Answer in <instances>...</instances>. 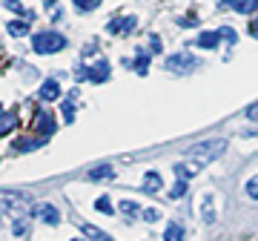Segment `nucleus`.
Listing matches in <instances>:
<instances>
[{
	"mask_svg": "<svg viewBox=\"0 0 258 241\" xmlns=\"http://www.w3.org/2000/svg\"><path fill=\"white\" fill-rule=\"evenodd\" d=\"M227 152V141L224 138H210V141H201V144H192V147L186 149V158L204 167V164H210V161H218V158Z\"/></svg>",
	"mask_w": 258,
	"mask_h": 241,
	"instance_id": "obj_1",
	"label": "nucleus"
},
{
	"mask_svg": "<svg viewBox=\"0 0 258 241\" xmlns=\"http://www.w3.org/2000/svg\"><path fill=\"white\" fill-rule=\"evenodd\" d=\"M0 210L9 213L12 218H29V213H35L26 193H6V190L0 193Z\"/></svg>",
	"mask_w": 258,
	"mask_h": 241,
	"instance_id": "obj_2",
	"label": "nucleus"
},
{
	"mask_svg": "<svg viewBox=\"0 0 258 241\" xmlns=\"http://www.w3.org/2000/svg\"><path fill=\"white\" fill-rule=\"evenodd\" d=\"M66 40L63 35H57V32H37L32 35V49H35L37 55H52V52H60L66 49Z\"/></svg>",
	"mask_w": 258,
	"mask_h": 241,
	"instance_id": "obj_3",
	"label": "nucleus"
},
{
	"mask_svg": "<svg viewBox=\"0 0 258 241\" xmlns=\"http://www.w3.org/2000/svg\"><path fill=\"white\" fill-rule=\"evenodd\" d=\"M166 69L175 75H189L198 69V57L189 55V52H175V55H169V61H166Z\"/></svg>",
	"mask_w": 258,
	"mask_h": 241,
	"instance_id": "obj_4",
	"label": "nucleus"
},
{
	"mask_svg": "<svg viewBox=\"0 0 258 241\" xmlns=\"http://www.w3.org/2000/svg\"><path fill=\"white\" fill-rule=\"evenodd\" d=\"M135 26H138V18L135 15H120V18H112L106 23V32L109 35H129Z\"/></svg>",
	"mask_w": 258,
	"mask_h": 241,
	"instance_id": "obj_5",
	"label": "nucleus"
},
{
	"mask_svg": "<svg viewBox=\"0 0 258 241\" xmlns=\"http://www.w3.org/2000/svg\"><path fill=\"white\" fill-rule=\"evenodd\" d=\"M112 75V66L109 61H95V66H89V75H86V81L89 84H106Z\"/></svg>",
	"mask_w": 258,
	"mask_h": 241,
	"instance_id": "obj_6",
	"label": "nucleus"
},
{
	"mask_svg": "<svg viewBox=\"0 0 258 241\" xmlns=\"http://www.w3.org/2000/svg\"><path fill=\"white\" fill-rule=\"evenodd\" d=\"M32 215H37V218L43 224H49V227H57V224H60V210L52 207V204H35V213Z\"/></svg>",
	"mask_w": 258,
	"mask_h": 241,
	"instance_id": "obj_7",
	"label": "nucleus"
},
{
	"mask_svg": "<svg viewBox=\"0 0 258 241\" xmlns=\"http://www.w3.org/2000/svg\"><path fill=\"white\" fill-rule=\"evenodd\" d=\"M218 6H230L238 15H252L258 12V0H218Z\"/></svg>",
	"mask_w": 258,
	"mask_h": 241,
	"instance_id": "obj_8",
	"label": "nucleus"
},
{
	"mask_svg": "<svg viewBox=\"0 0 258 241\" xmlns=\"http://www.w3.org/2000/svg\"><path fill=\"white\" fill-rule=\"evenodd\" d=\"M218 43H221L218 32H201L198 37H192V46H201V49H215Z\"/></svg>",
	"mask_w": 258,
	"mask_h": 241,
	"instance_id": "obj_9",
	"label": "nucleus"
},
{
	"mask_svg": "<svg viewBox=\"0 0 258 241\" xmlns=\"http://www.w3.org/2000/svg\"><path fill=\"white\" fill-rule=\"evenodd\" d=\"M78 95H81V89H72V92L66 95V101H60V112H63L66 124H72L75 120V101H78Z\"/></svg>",
	"mask_w": 258,
	"mask_h": 241,
	"instance_id": "obj_10",
	"label": "nucleus"
},
{
	"mask_svg": "<svg viewBox=\"0 0 258 241\" xmlns=\"http://www.w3.org/2000/svg\"><path fill=\"white\" fill-rule=\"evenodd\" d=\"M37 98L40 101H55V98H60V84L57 81H43V86L37 89Z\"/></svg>",
	"mask_w": 258,
	"mask_h": 241,
	"instance_id": "obj_11",
	"label": "nucleus"
},
{
	"mask_svg": "<svg viewBox=\"0 0 258 241\" xmlns=\"http://www.w3.org/2000/svg\"><path fill=\"white\" fill-rule=\"evenodd\" d=\"M35 130H40L43 135H52V132H55V120H52V115H49L46 109L37 112V118H35Z\"/></svg>",
	"mask_w": 258,
	"mask_h": 241,
	"instance_id": "obj_12",
	"label": "nucleus"
},
{
	"mask_svg": "<svg viewBox=\"0 0 258 241\" xmlns=\"http://www.w3.org/2000/svg\"><path fill=\"white\" fill-rule=\"evenodd\" d=\"M201 218L204 224H215L218 218H215V201H212V195H204V201H201Z\"/></svg>",
	"mask_w": 258,
	"mask_h": 241,
	"instance_id": "obj_13",
	"label": "nucleus"
},
{
	"mask_svg": "<svg viewBox=\"0 0 258 241\" xmlns=\"http://www.w3.org/2000/svg\"><path fill=\"white\" fill-rule=\"evenodd\" d=\"M123 66H132V69H135V72L138 75H147V69H149V55L147 52H144V49H141L138 55H135V61H123Z\"/></svg>",
	"mask_w": 258,
	"mask_h": 241,
	"instance_id": "obj_14",
	"label": "nucleus"
},
{
	"mask_svg": "<svg viewBox=\"0 0 258 241\" xmlns=\"http://www.w3.org/2000/svg\"><path fill=\"white\" fill-rule=\"evenodd\" d=\"M15 127H18V115H15V112H3L0 109V138H3L6 132H12Z\"/></svg>",
	"mask_w": 258,
	"mask_h": 241,
	"instance_id": "obj_15",
	"label": "nucleus"
},
{
	"mask_svg": "<svg viewBox=\"0 0 258 241\" xmlns=\"http://www.w3.org/2000/svg\"><path fill=\"white\" fill-rule=\"evenodd\" d=\"M161 187H164V181H161V175H158L155 169L152 172H147V178H144V193H161Z\"/></svg>",
	"mask_w": 258,
	"mask_h": 241,
	"instance_id": "obj_16",
	"label": "nucleus"
},
{
	"mask_svg": "<svg viewBox=\"0 0 258 241\" xmlns=\"http://www.w3.org/2000/svg\"><path fill=\"white\" fill-rule=\"evenodd\" d=\"M81 230H83V235H86V238H92V241H115L112 235H106L103 230H98V227H92V224H83L81 221Z\"/></svg>",
	"mask_w": 258,
	"mask_h": 241,
	"instance_id": "obj_17",
	"label": "nucleus"
},
{
	"mask_svg": "<svg viewBox=\"0 0 258 241\" xmlns=\"http://www.w3.org/2000/svg\"><path fill=\"white\" fill-rule=\"evenodd\" d=\"M181 238H184V224L172 221L169 227H166V232H164V241H181Z\"/></svg>",
	"mask_w": 258,
	"mask_h": 241,
	"instance_id": "obj_18",
	"label": "nucleus"
},
{
	"mask_svg": "<svg viewBox=\"0 0 258 241\" xmlns=\"http://www.w3.org/2000/svg\"><path fill=\"white\" fill-rule=\"evenodd\" d=\"M6 32H9L12 37H20L29 32V20H9V26H6Z\"/></svg>",
	"mask_w": 258,
	"mask_h": 241,
	"instance_id": "obj_19",
	"label": "nucleus"
},
{
	"mask_svg": "<svg viewBox=\"0 0 258 241\" xmlns=\"http://www.w3.org/2000/svg\"><path fill=\"white\" fill-rule=\"evenodd\" d=\"M198 169H201L198 164H175V175H178V178H186V181H189V178H192Z\"/></svg>",
	"mask_w": 258,
	"mask_h": 241,
	"instance_id": "obj_20",
	"label": "nucleus"
},
{
	"mask_svg": "<svg viewBox=\"0 0 258 241\" xmlns=\"http://www.w3.org/2000/svg\"><path fill=\"white\" fill-rule=\"evenodd\" d=\"M112 178V167H95L89 172V181H109Z\"/></svg>",
	"mask_w": 258,
	"mask_h": 241,
	"instance_id": "obj_21",
	"label": "nucleus"
},
{
	"mask_svg": "<svg viewBox=\"0 0 258 241\" xmlns=\"http://www.w3.org/2000/svg\"><path fill=\"white\" fill-rule=\"evenodd\" d=\"M46 9H49V18L55 20V23H57L60 18H63V6H60L57 0H46Z\"/></svg>",
	"mask_w": 258,
	"mask_h": 241,
	"instance_id": "obj_22",
	"label": "nucleus"
},
{
	"mask_svg": "<svg viewBox=\"0 0 258 241\" xmlns=\"http://www.w3.org/2000/svg\"><path fill=\"white\" fill-rule=\"evenodd\" d=\"M184 193H186V178H178L175 187L169 190V198H172V201H175V198H184Z\"/></svg>",
	"mask_w": 258,
	"mask_h": 241,
	"instance_id": "obj_23",
	"label": "nucleus"
},
{
	"mask_svg": "<svg viewBox=\"0 0 258 241\" xmlns=\"http://www.w3.org/2000/svg\"><path fill=\"white\" fill-rule=\"evenodd\" d=\"M120 213L126 215V218H132V215H138V204L129 201V198H123V201H120Z\"/></svg>",
	"mask_w": 258,
	"mask_h": 241,
	"instance_id": "obj_24",
	"label": "nucleus"
},
{
	"mask_svg": "<svg viewBox=\"0 0 258 241\" xmlns=\"http://www.w3.org/2000/svg\"><path fill=\"white\" fill-rule=\"evenodd\" d=\"M75 6L81 12H95L98 6H101V0H75Z\"/></svg>",
	"mask_w": 258,
	"mask_h": 241,
	"instance_id": "obj_25",
	"label": "nucleus"
},
{
	"mask_svg": "<svg viewBox=\"0 0 258 241\" xmlns=\"http://www.w3.org/2000/svg\"><path fill=\"white\" fill-rule=\"evenodd\" d=\"M26 230H29L26 218H15V221H12V232H15V235H26Z\"/></svg>",
	"mask_w": 258,
	"mask_h": 241,
	"instance_id": "obj_26",
	"label": "nucleus"
},
{
	"mask_svg": "<svg viewBox=\"0 0 258 241\" xmlns=\"http://www.w3.org/2000/svg\"><path fill=\"white\" fill-rule=\"evenodd\" d=\"M218 35H221V40H227V43H235V40H238L235 29H230V26H221L218 29Z\"/></svg>",
	"mask_w": 258,
	"mask_h": 241,
	"instance_id": "obj_27",
	"label": "nucleus"
},
{
	"mask_svg": "<svg viewBox=\"0 0 258 241\" xmlns=\"http://www.w3.org/2000/svg\"><path fill=\"white\" fill-rule=\"evenodd\" d=\"M247 195L252 198V201H258V175H252L247 181Z\"/></svg>",
	"mask_w": 258,
	"mask_h": 241,
	"instance_id": "obj_28",
	"label": "nucleus"
},
{
	"mask_svg": "<svg viewBox=\"0 0 258 241\" xmlns=\"http://www.w3.org/2000/svg\"><path fill=\"white\" fill-rule=\"evenodd\" d=\"M95 210H98V213L112 215V204H109V198H98V201H95Z\"/></svg>",
	"mask_w": 258,
	"mask_h": 241,
	"instance_id": "obj_29",
	"label": "nucleus"
},
{
	"mask_svg": "<svg viewBox=\"0 0 258 241\" xmlns=\"http://www.w3.org/2000/svg\"><path fill=\"white\" fill-rule=\"evenodd\" d=\"M158 218H161V210H152V207H149V210H144V221L155 224Z\"/></svg>",
	"mask_w": 258,
	"mask_h": 241,
	"instance_id": "obj_30",
	"label": "nucleus"
},
{
	"mask_svg": "<svg viewBox=\"0 0 258 241\" xmlns=\"http://www.w3.org/2000/svg\"><path fill=\"white\" fill-rule=\"evenodd\" d=\"M86 75H89V66H83V64H78V66H75V78H78L81 84L86 81Z\"/></svg>",
	"mask_w": 258,
	"mask_h": 241,
	"instance_id": "obj_31",
	"label": "nucleus"
},
{
	"mask_svg": "<svg viewBox=\"0 0 258 241\" xmlns=\"http://www.w3.org/2000/svg\"><path fill=\"white\" fill-rule=\"evenodd\" d=\"M149 52H152V55H158V52H161V40H158V35L149 37Z\"/></svg>",
	"mask_w": 258,
	"mask_h": 241,
	"instance_id": "obj_32",
	"label": "nucleus"
},
{
	"mask_svg": "<svg viewBox=\"0 0 258 241\" xmlns=\"http://www.w3.org/2000/svg\"><path fill=\"white\" fill-rule=\"evenodd\" d=\"M247 118H249V120H258V101L247 106Z\"/></svg>",
	"mask_w": 258,
	"mask_h": 241,
	"instance_id": "obj_33",
	"label": "nucleus"
},
{
	"mask_svg": "<svg viewBox=\"0 0 258 241\" xmlns=\"http://www.w3.org/2000/svg\"><path fill=\"white\" fill-rule=\"evenodd\" d=\"M178 23H181V26H195L198 20H195V18H184V20H178Z\"/></svg>",
	"mask_w": 258,
	"mask_h": 241,
	"instance_id": "obj_34",
	"label": "nucleus"
},
{
	"mask_svg": "<svg viewBox=\"0 0 258 241\" xmlns=\"http://www.w3.org/2000/svg\"><path fill=\"white\" fill-rule=\"evenodd\" d=\"M249 32H252V37H258V18L252 20V26H249Z\"/></svg>",
	"mask_w": 258,
	"mask_h": 241,
	"instance_id": "obj_35",
	"label": "nucleus"
},
{
	"mask_svg": "<svg viewBox=\"0 0 258 241\" xmlns=\"http://www.w3.org/2000/svg\"><path fill=\"white\" fill-rule=\"evenodd\" d=\"M75 241H83V238H75Z\"/></svg>",
	"mask_w": 258,
	"mask_h": 241,
	"instance_id": "obj_36",
	"label": "nucleus"
}]
</instances>
